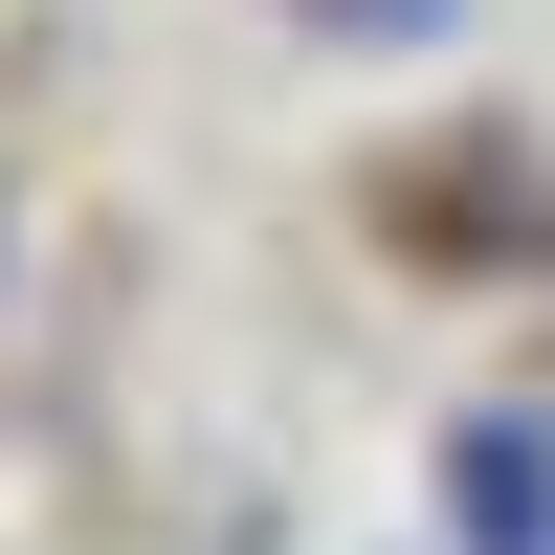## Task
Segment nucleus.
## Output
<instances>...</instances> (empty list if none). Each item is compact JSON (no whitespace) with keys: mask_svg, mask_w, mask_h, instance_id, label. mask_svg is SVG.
Returning a JSON list of instances; mask_svg holds the SVG:
<instances>
[{"mask_svg":"<svg viewBox=\"0 0 555 555\" xmlns=\"http://www.w3.org/2000/svg\"><path fill=\"white\" fill-rule=\"evenodd\" d=\"M444 533L467 555H555V400H467L444 423Z\"/></svg>","mask_w":555,"mask_h":555,"instance_id":"obj_1","label":"nucleus"}]
</instances>
